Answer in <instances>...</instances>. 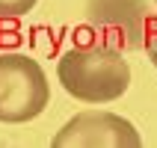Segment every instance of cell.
Listing matches in <instances>:
<instances>
[{"label":"cell","instance_id":"1","mask_svg":"<svg viewBox=\"0 0 157 148\" xmlns=\"http://www.w3.org/2000/svg\"><path fill=\"white\" fill-rule=\"evenodd\" d=\"M56 77L71 98L86 104H107L124 95L131 83V68L122 59L119 47L92 42L62 53L56 62Z\"/></svg>","mask_w":157,"mask_h":148},{"label":"cell","instance_id":"2","mask_svg":"<svg viewBox=\"0 0 157 148\" xmlns=\"http://www.w3.org/2000/svg\"><path fill=\"white\" fill-rule=\"evenodd\" d=\"M51 86L42 65L27 53H0V122H30L48 107Z\"/></svg>","mask_w":157,"mask_h":148},{"label":"cell","instance_id":"3","mask_svg":"<svg viewBox=\"0 0 157 148\" xmlns=\"http://www.w3.org/2000/svg\"><path fill=\"white\" fill-rule=\"evenodd\" d=\"M86 24L95 42L136 51L145 47L148 6L145 0H86Z\"/></svg>","mask_w":157,"mask_h":148},{"label":"cell","instance_id":"4","mask_svg":"<svg viewBox=\"0 0 157 148\" xmlns=\"http://www.w3.org/2000/svg\"><path fill=\"white\" fill-rule=\"evenodd\" d=\"M140 133L128 119L104 110H89V113L74 116L56 136L53 145L56 148H86V145H98V148H136L140 145Z\"/></svg>","mask_w":157,"mask_h":148},{"label":"cell","instance_id":"5","mask_svg":"<svg viewBox=\"0 0 157 148\" xmlns=\"http://www.w3.org/2000/svg\"><path fill=\"white\" fill-rule=\"evenodd\" d=\"M39 0H0V18H21L36 6Z\"/></svg>","mask_w":157,"mask_h":148},{"label":"cell","instance_id":"6","mask_svg":"<svg viewBox=\"0 0 157 148\" xmlns=\"http://www.w3.org/2000/svg\"><path fill=\"white\" fill-rule=\"evenodd\" d=\"M145 51H148V59L154 62V68H157V24L148 30V36H145Z\"/></svg>","mask_w":157,"mask_h":148}]
</instances>
